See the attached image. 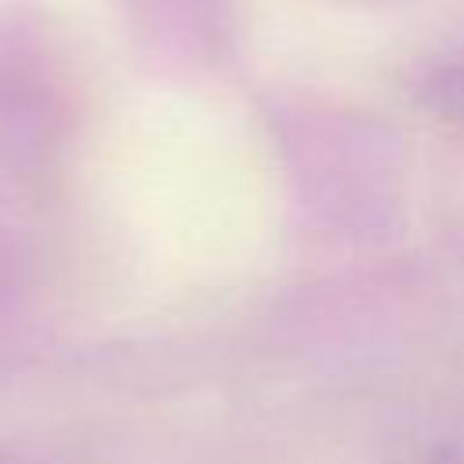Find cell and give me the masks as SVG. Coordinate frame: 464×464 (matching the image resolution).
<instances>
[{"instance_id":"1","label":"cell","mask_w":464,"mask_h":464,"mask_svg":"<svg viewBox=\"0 0 464 464\" xmlns=\"http://www.w3.org/2000/svg\"><path fill=\"white\" fill-rule=\"evenodd\" d=\"M431 94H435V105H442L453 116H464V65L442 69L431 83Z\"/></svg>"}]
</instances>
